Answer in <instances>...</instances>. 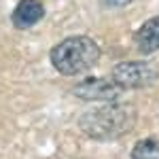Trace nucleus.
Instances as JSON below:
<instances>
[{
    "instance_id": "obj_1",
    "label": "nucleus",
    "mask_w": 159,
    "mask_h": 159,
    "mask_svg": "<svg viewBox=\"0 0 159 159\" xmlns=\"http://www.w3.org/2000/svg\"><path fill=\"white\" fill-rule=\"evenodd\" d=\"M136 110L127 104L106 102V106L96 110H89L81 117V129L91 138L98 140H110L117 136L127 134L136 123Z\"/></svg>"
},
{
    "instance_id": "obj_2",
    "label": "nucleus",
    "mask_w": 159,
    "mask_h": 159,
    "mask_svg": "<svg viewBox=\"0 0 159 159\" xmlns=\"http://www.w3.org/2000/svg\"><path fill=\"white\" fill-rule=\"evenodd\" d=\"M53 68L60 74L74 76L93 68L100 60V47L89 36H70L57 43L49 53Z\"/></svg>"
},
{
    "instance_id": "obj_3",
    "label": "nucleus",
    "mask_w": 159,
    "mask_h": 159,
    "mask_svg": "<svg viewBox=\"0 0 159 159\" xmlns=\"http://www.w3.org/2000/svg\"><path fill=\"white\" fill-rule=\"evenodd\" d=\"M110 79L121 89H142L157 83L159 72L148 61H121L112 68Z\"/></svg>"
},
{
    "instance_id": "obj_4",
    "label": "nucleus",
    "mask_w": 159,
    "mask_h": 159,
    "mask_svg": "<svg viewBox=\"0 0 159 159\" xmlns=\"http://www.w3.org/2000/svg\"><path fill=\"white\" fill-rule=\"evenodd\" d=\"M121 87L112 79H87L72 89V93L81 100H98V102H117L121 96Z\"/></svg>"
},
{
    "instance_id": "obj_5",
    "label": "nucleus",
    "mask_w": 159,
    "mask_h": 159,
    "mask_svg": "<svg viewBox=\"0 0 159 159\" xmlns=\"http://www.w3.org/2000/svg\"><path fill=\"white\" fill-rule=\"evenodd\" d=\"M45 17V7L40 0H19V4L13 11L11 21L17 30H30Z\"/></svg>"
},
{
    "instance_id": "obj_6",
    "label": "nucleus",
    "mask_w": 159,
    "mask_h": 159,
    "mask_svg": "<svg viewBox=\"0 0 159 159\" xmlns=\"http://www.w3.org/2000/svg\"><path fill=\"white\" fill-rule=\"evenodd\" d=\"M134 43L140 53H153L159 49V15L151 17L136 30Z\"/></svg>"
},
{
    "instance_id": "obj_7",
    "label": "nucleus",
    "mask_w": 159,
    "mask_h": 159,
    "mask_svg": "<svg viewBox=\"0 0 159 159\" xmlns=\"http://www.w3.org/2000/svg\"><path fill=\"white\" fill-rule=\"evenodd\" d=\"M132 159H159V142L153 138H144L136 142L132 151Z\"/></svg>"
},
{
    "instance_id": "obj_8",
    "label": "nucleus",
    "mask_w": 159,
    "mask_h": 159,
    "mask_svg": "<svg viewBox=\"0 0 159 159\" xmlns=\"http://www.w3.org/2000/svg\"><path fill=\"white\" fill-rule=\"evenodd\" d=\"M104 4H108V7H123V4H127L129 0H102Z\"/></svg>"
}]
</instances>
